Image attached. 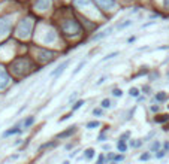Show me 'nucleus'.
<instances>
[{
  "label": "nucleus",
  "mask_w": 169,
  "mask_h": 164,
  "mask_svg": "<svg viewBox=\"0 0 169 164\" xmlns=\"http://www.w3.org/2000/svg\"><path fill=\"white\" fill-rule=\"evenodd\" d=\"M159 149H160V142H157V140H156V142L151 143V151H153V152H157Z\"/></svg>",
  "instance_id": "21"
},
{
  "label": "nucleus",
  "mask_w": 169,
  "mask_h": 164,
  "mask_svg": "<svg viewBox=\"0 0 169 164\" xmlns=\"http://www.w3.org/2000/svg\"><path fill=\"white\" fill-rule=\"evenodd\" d=\"M78 152H79V151H75L74 154H70V158H74V157H75V155H76V154H78Z\"/></svg>",
  "instance_id": "41"
},
{
  "label": "nucleus",
  "mask_w": 169,
  "mask_h": 164,
  "mask_svg": "<svg viewBox=\"0 0 169 164\" xmlns=\"http://www.w3.org/2000/svg\"><path fill=\"white\" fill-rule=\"evenodd\" d=\"M102 108H111V100L109 99H105V100H102Z\"/></svg>",
  "instance_id": "25"
},
{
  "label": "nucleus",
  "mask_w": 169,
  "mask_h": 164,
  "mask_svg": "<svg viewBox=\"0 0 169 164\" xmlns=\"http://www.w3.org/2000/svg\"><path fill=\"white\" fill-rule=\"evenodd\" d=\"M82 104H84V102H82V100H78V102H76V103L74 104V108H72V110H78V109H79V108L82 106Z\"/></svg>",
  "instance_id": "27"
},
{
  "label": "nucleus",
  "mask_w": 169,
  "mask_h": 164,
  "mask_svg": "<svg viewBox=\"0 0 169 164\" xmlns=\"http://www.w3.org/2000/svg\"><path fill=\"white\" fill-rule=\"evenodd\" d=\"M156 99H157L159 102H163V100H166V99H168V96H166L165 93H159V94L156 96Z\"/></svg>",
  "instance_id": "24"
},
{
  "label": "nucleus",
  "mask_w": 169,
  "mask_h": 164,
  "mask_svg": "<svg viewBox=\"0 0 169 164\" xmlns=\"http://www.w3.org/2000/svg\"><path fill=\"white\" fill-rule=\"evenodd\" d=\"M129 94H130L132 97H138L139 96V89L136 88V87H132V88L129 89Z\"/></svg>",
  "instance_id": "20"
},
{
  "label": "nucleus",
  "mask_w": 169,
  "mask_h": 164,
  "mask_svg": "<svg viewBox=\"0 0 169 164\" xmlns=\"http://www.w3.org/2000/svg\"><path fill=\"white\" fill-rule=\"evenodd\" d=\"M114 154H108V157H106V160H114Z\"/></svg>",
  "instance_id": "39"
},
{
  "label": "nucleus",
  "mask_w": 169,
  "mask_h": 164,
  "mask_svg": "<svg viewBox=\"0 0 169 164\" xmlns=\"http://www.w3.org/2000/svg\"><path fill=\"white\" fill-rule=\"evenodd\" d=\"M99 125H100V123H99V121H91V123L87 124V128H88V130H93V128H97Z\"/></svg>",
  "instance_id": "19"
},
{
  "label": "nucleus",
  "mask_w": 169,
  "mask_h": 164,
  "mask_svg": "<svg viewBox=\"0 0 169 164\" xmlns=\"http://www.w3.org/2000/svg\"><path fill=\"white\" fill-rule=\"evenodd\" d=\"M165 154H166V149H159L157 151V154H156V158H163L165 157Z\"/></svg>",
  "instance_id": "26"
},
{
  "label": "nucleus",
  "mask_w": 169,
  "mask_h": 164,
  "mask_svg": "<svg viewBox=\"0 0 169 164\" xmlns=\"http://www.w3.org/2000/svg\"><path fill=\"white\" fill-rule=\"evenodd\" d=\"M150 158H151V155L147 152V154H142L141 157H139V160H141V161H147V160H150Z\"/></svg>",
  "instance_id": "30"
},
{
  "label": "nucleus",
  "mask_w": 169,
  "mask_h": 164,
  "mask_svg": "<svg viewBox=\"0 0 169 164\" xmlns=\"http://www.w3.org/2000/svg\"><path fill=\"white\" fill-rule=\"evenodd\" d=\"M142 142H144V140H136V142H130V145H132L133 148H139L142 145Z\"/></svg>",
  "instance_id": "31"
},
{
  "label": "nucleus",
  "mask_w": 169,
  "mask_h": 164,
  "mask_svg": "<svg viewBox=\"0 0 169 164\" xmlns=\"http://www.w3.org/2000/svg\"><path fill=\"white\" fill-rule=\"evenodd\" d=\"M117 148H118V151H120V152H126L127 146H126V143H124V140H123V139H120V142L117 143Z\"/></svg>",
  "instance_id": "18"
},
{
  "label": "nucleus",
  "mask_w": 169,
  "mask_h": 164,
  "mask_svg": "<svg viewBox=\"0 0 169 164\" xmlns=\"http://www.w3.org/2000/svg\"><path fill=\"white\" fill-rule=\"evenodd\" d=\"M96 5L102 9H105V11H109V9H112L115 7V2L114 0H95Z\"/></svg>",
  "instance_id": "4"
},
{
  "label": "nucleus",
  "mask_w": 169,
  "mask_h": 164,
  "mask_svg": "<svg viewBox=\"0 0 169 164\" xmlns=\"http://www.w3.org/2000/svg\"><path fill=\"white\" fill-rule=\"evenodd\" d=\"M54 41H55V33L53 30H48L47 33H45V36H44V42L45 43H53Z\"/></svg>",
  "instance_id": "10"
},
{
  "label": "nucleus",
  "mask_w": 169,
  "mask_h": 164,
  "mask_svg": "<svg viewBox=\"0 0 169 164\" xmlns=\"http://www.w3.org/2000/svg\"><path fill=\"white\" fill-rule=\"evenodd\" d=\"M68 66H69V60H66V61L61 63L60 66H57V67H55L54 70H53V72L49 73V76H53V78H55V76H60L61 73H63V72L66 70V67H68Z\"/></svg>",
  "instance_id": "6"
},
{
  "label": "nucleus",
  "mask_w": 169,
  "mask_h": 164,
  "mask_svg": "<svg viewBox=\"0 0 169 164\" xmlns=\"http://www.w3.org/2000/svg\"><path fill=\"white\" fill-rule=\"evenodd\" d=\"M8 85H9V76L6 75V72L0 70V89L6 88Z\"/></svg>",
  "instance_id": "9"
},
{
  "label": "nucleus",
  "mask_w": 169,
  "mask_h": 164,
  "mask_svg": "<svg viewBox=\"0 0 169 164\" xmlns=\"http://www.w3.org/2000/svg\"><path fill=\"white\" fill-rule=\"evenodd\" d=\"M133 24V21L132 20H126L124 22H121V24H118V30H124L126 27H129V26H132Z\"/></svg>",
  "instance_id": "17"
},
{
  "label": "nucleus",
  "mask_w": 169,
  "mask_h": 164,
  "mask_svg": "<svg viewBox=\"0 0 169 164\" xmlns=\"http://www.w3.org/2000/svg\"><path fill=\"white\" fill-rule=\"evenodd\" d=\"M55 145H57V143H55V142H49V143L42 145V146H41V149H45V148H54Z\"/></svg>",
  "instance_id": "28"
},
{
  "label": "nucleus",
  "mask_w": 169,
  "mask_h": 164,
  "mask_svg": "<svg viewBox=\"0 0 169 164\" xmlns=\"http://www.w3.org/2000/svg\"><path fill=\"white\" fill-rule=\"evenodd\" d=\"M121 160H124V157H123V155H118V157L114 158V161H121Z\"/></svg>",
  "instance_id": "34"
},
{
  "label": "nucleus",
  "mask_w": 169,
  "mask_h": 164,
  "mask_svg": "<svg viewBox=\"0 0 169 164\" xmlns=\"http://www.w3.org/2000/svg\"><path fill=\"white\" fill-rule=\"evenodd\" d=\"M84 157L87 158V160H91V158L95 157V149H93V148H88V149H85V154H84Z\"/></svg>",
  "instance_id": "15"
},
{
  "label": "nucleus",
  "mask_w": 169,
  "mask_h": 164,
  "mask_svg": "<svg viewBox=\"0 0 169 164\" xmlns=\"http://www.w3.org/2000/svg\"><path fill=\"white\" fill-rule=\"evenodd\" d=\"M75 5L76 6H81V7H88L91 5V2L90 0H75Z\"/></svg>",
  "instance_id": "13"
},
{
  "label": "nucleus",
  "mask_w": 169,
  "mask_h": 164,
  "mask_svg": "<svg viewBox=\"0 0 169 164\" xmlns=\"http://www.w3.org/2000/svg\"><path fill=\"white\" fill-rule=\"evenodd\" d=\"M163 146H165V149H166V151H169V142H165Z\"/></svg>",
  "instance_id": "40"
},
{
  "label": "nucleus",
  "mask_w": 169,
  "mask_h": 164,
  "mask_svg": "<svg viewBox=\"0 0 169 164\" xmlns=\"http://www.w3.org/2000/svg\"><path fill=\"white\" fill-rule=\"evenodd\" d=\"M105 79H106V78H105V76H102L100 79H99V81L96 82V85H102V84H103V82H105Z\"/></svg>",
  "instance_id": "32"
},
{
  "label": "nucleus",
  "mask_w": 169,
  "mask_h": 164,
  "mask_svg": "<svg viewBox=\"0 0 169 164\" xmlns=\"http://www.w3.org/2000/svg\"><path fill=\"white\" fill-rule=\"evenodd\" d=\"M63 31L68 33L69 36H76V34H79V31H81V27L78 26L76 21L68 20V21L63 22Z\"/></svg>",
  "instance_id": "1"
},
{
  "label": "nucleus",
  "mask_w": 169,
  "mask_h": 164,
  "mask_svg": "<svg viewBox=\"0 0 169 164\" xmlns=\"http://www.w3.org/2000/svg\"><path fill=\"white\" fill-rule=\"evenodd\" d=\"M33 123H34V116H28L27 119L23 123V127H24V128H28V127H30Z\"/></svg>",
  "instance_id": "16"
},
{
  "label": "nucleus",
  "mask_w": 169,
  "mask_h": 164,
  "mask_svg": "<svg viewBox=\"0 0 169 164\" xmlns=\"http://www.w3.org/2000/svg\"><path fill=\"white\" fill-rule=\"evenodd\" d=\"M151 110L153 112H159V106H151Z\"/></svg>",
  "instance_id": "38"
},
{
  "label": "nucleus",
  "mask_w": 169,
  "mask_h": 164,
  "mask_svg": "<svg viewBox=\"0 0 169 164\" xmlns=\"http://www.w3.org/2000/svg\"><path fill=\"white\" fill-rule=\"evenodd\" d=\"M117 55H118V52H111V54H108L106 57H103V58H102V61H106V60H112V58H114V57H117Z\"/></svg>",
  "instance_id": "22"
},
{
  "label": "nucleus",
  "mask_w": 169,
  "mask_h": 164,
  "mask_svg": "<svg viewBox=\"0 0 169 164\" xmlns=\"http://www.w3.org/2000/svg\"><path fill=\"white\" fill-rule=\"evenodd\" d=\"M112 30L114 28L112 27H108V28H103L102 31H99V33H96L93 37H91V41L93 42H97V41H102L103 37H106V36H109V34L112 33Z\"/></svg>",
  "instance_id": "3"
},
{
  "label": "nucleus",
  "mask_w": 169,
  "mask_h": 164,
  "mask_svg": "<svg viewBox=\"0 0 169 164\" xmlns=\"http://www.w3.org/2000/svg\"><path fill=\"white\" fill-rule=\"evenodd\" d=\"M168 119H169V116H168V115H162L160 118H154L156 123H165V121H168Z\"/></svg>",
  "instance_id": "23"
},
{
  "label": "nucleus",
  "mask_w": 169,
  "mask_h": 164,
  "mask_svg": "<svg viewBox=\"0 0 169 164\" xmlns=\"http://www.w3.org/2000/svg\"><path fill=\"white\" fill-rule=\"evenodd\" d=\"M75 99H76V94H72V96L69 97V102L72 103V102H74V100H75Z\"/></svg>",
  "instance_id": "35"
},
{
  "label": "nucleus",
  "mask_w": 169,
  "mask_h": 164,
  "mask_svg": "<svg viewBox=\"0 0 169 164\" xmlns=\"http://www.w3.org/2000/svg\"><path fill=\"white\" fill-rule=\"evenodd\" d=\"M20 124H17V125H14V127H12V128H11V130H8V131H5V133H3V136L5 137H8V136H11V134H15V133H20Z\"/></svg>",
  "instance_id": "12"
},
{
  "label": "nucleus",
  "mask_w": 169,
  "mask_h": 164,
  "mask_svg": "<svg viewBox=\"0 0 169 164\" xmlns=\"http://www.w3.org/2000/svg\"><path fill=\"white\" fill-rule=\"evenodd\" d=\"M38 55H41V57H39V60H42V61H47V60H49V58H53L54 52H49V51H38Z\"/></svg>",
  "instance_id": "11"
},
{
  "label": "nucleus",
  "mask_w": 169,
  "mask_h": 164,
  "mask_svg": "<svg viewBox=\"0 0 169 164\" xmlns=\"http://www.w3.org/2000/svg\"><path fill=\"white\" fill-rule=\"evenodd\" d=\"M49 5H51V0H36L34 2V6L39 11H47L49 7Z\"/></svg>",
  "instance_id": "7"
},
{
  "label": "nucleus",
  "mask_w": 169,
  "mask_h": 164,
  "mask_svg": "<svg viewBox=\"0 0 169 164\" xmlns=\"http://www.w3.org/2000/svg\"><path fill=\"white\" fill-rule=\"evenodd\" d=\"M11 28V18H2L0 20V36H5Z\"/></svg>",
  "instance_id": "5"
},
{
  "label": "nucleus",
  "mask_w": 169,
  "mask_h": 164,
  "mask_svg": "<svg viewBox=\"0 0 169 164\" xmlns=\"http://www.w3.org/2000/svg\"><path fill=\"white\" fill-rule=\"evenodd\" d=\"M76 133V125H72V127H68V130L61 131V133H59V139H66V137L72 136V134H75Z\"/></svg>",
  "instance_id": "8"
},
{
  "label": "nucleus",
  "mask_w": 169,
  "mask_h": 164,
  "mask_svg": "<svg viewBox=\"0 0 169 164\" xmlns=\"http://www.w3.org/2000/svg\"><path fill=\"white\" fill-rule=\"evenodd\" d=\"M163 6H165V7H169V0H163Z\"/></svg>",
  "instance_id": "37"
},
{
  "label": "nucleus",
  "mask_w": 169,
  "mask_h": 164,
  "mask_svg": "<svg viewBox=\"0 0 169 164\" xmlns=\"http://www.w3.org/2000/svg\"><path fill=\"white\" fill-rule=\"evenodd\" d=\"M93 115H102V109H95L93 110Z\"/></svg>",
  "instance_id": "33"
},
{
  "label": "nucleus",
  "mask_w": 169,
  "mask_h": 164,
  "mask_svg": "<svg viewBox=\"0 0 169 164\" xmlns=\"http://www.w3.org/2000/svg\"><path fill=\"white\" fill-rule=\"evenodd\" d=\"M85 64H87V61H85V60H82V61H79V63H78V66L75 67V70H74V73H72V75H74V76H75V75H78V73L81 72L82 67H84Z\"/></svg>",
  "instance_id": "14"
},
{
  "label": "nucleus",
  "mask_w": 169,
  "mask_h": 164,
  "mask_svg": "<svg viewBox=\"0 0 169 164\" xmlns=\"http://www.w3.org/2000/svg\"><path fill=\"white\" fill-rule=\"evenodd\" d=\"M112 94H114V97H121L123 96V91L120 88H115L114 91H112Z\"/></svg>",
  "instance_id": "29"
},
{
  "label": "nucleus",
  "mask_w": 169,
  "mask_h": 164,
  "mask_svg": "<svg viewBox=\"0 0 169 164\" xmlns=\"http://www.w3.org/2000/svg\"><path fill=\"white\" fill-rule=\"evenodd\" d=\"M30 31H32V21L30 20H23L20 22V26H18V28H17V34H18V37L26 39V37H28Z\"/></svg>",
  "instance_id": "2"
},
{
  "label": "nucleus",
  "mask_w": 169,
  "mask_h": 164,
  "mask_svg": "<svg viewBox=\"0 0 169 164\" xmlns=\"http://www.w3.org/2000/svg\"><path fill=\"white\" fill-rule=\"evenodd\" d=\"M103 149H105V151H111V145H103Z\"/></svg>",
  "instance_id": "36"
}]
</instances>
